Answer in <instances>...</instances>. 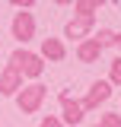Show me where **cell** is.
Returning <instances> with one entry per match:
<instances>
[{"instance_id": "1", "label": "cell", "mask_w": 121, "mask_h": 127, "mask_svg": "<svg viewBox=\"0 0 121 127\" xmlns=\"http://www.w3.org/2000/svg\"><path fill=\"white\" fill-rule=\"evenodd\" d=\"M6 67H13L22 79H38L45 73V61H42L35 51H26V48H16L13 54H10V64H6Z\"/></svg>"}, {"instance_id": "2", "label": "cell", "mask_w": 121, "mask_h": 127, "mask_svg": "<svg viewBox=\"0 0 121 127\" xmlns=\"http://www.w3.org/2000/svg\"><path fill=\"white\" fill-rule=\"evenodd\" d=\"M13 98H16V108L22 111V114H35V111L45 105V98H48V86H42V83H29V86H22Z\"/></svg>"}, {"instance_id": "3", "label": "cell", "mask_w": 121, "mask_h": 127, "mask_svg": "<svg viewBox=\"0 0 121 127\" xmlns=\"http://www.w3.org/2000/svg\"><path fill=\"white\" fill-rule=\"evenodd\" d=\"M10 32H13L16 41L26 48V41L35 38V16H32L29 10H19V13L13 16V22H10Z\"/></svg>"}, {"instance_id": "4", "label": "cell", "mask_w": 121, "mask_h": 127, "mask_svg": "<svg viewBox=\"0 0 121 127\" xmlns=\"http://www.w3.org/2000/svg\"><path fill=\"white\" fill-rule=\"evenodd\" d=\"M108 98H112V86H108V79H96V83L89 86V92L83 95L80 105H83V111H96L99 105H105Z\"/></svg>"}, {"instance_id": "5", "label": "cell", "mask_w": 121, "mask_h": 127, "mask_svg": "<svg viewBox=\"0 0 121 127\" xmlns=\"http://www.w3.org/2000/svg\"><path fill=\"white\" fill-rule=\"evenodd\" d=\"M38 57L45 64H60L64 57H67V48H64V41L60 38H42V48H38Z\"/></svg>"}, {"instance_id": "6", "label": "cell", "mask_w": 121, "mask_h": 127, "mask_svg": "<svg viewBox=\"0 0 121 127\" xmlns=\"http://www.w3.org/2000/svg\"><path fill=\"white\" fill-rule=\"evenodd\" d=\"M92 26H96V19H80V16H73L67 26H64V38H70V41H83V38H89L92 35Z\"/></svg>"}, {"instance_id": "7", "label": "cell", "mask_w": 121, "mask_h": 127, "mask_svg": "<svg viewBox=\"0 0 121 127\" xmlns=\"http://www.w3.org/2000/svg\"><path fill=\"white\" fill-rule=\"evenodd\" d=\"M83 118H86V111H83V105L76 102V98H67V102H60V124L73 127V124H83Z\"/></svg>"}, {"instance_id": "8", "label": "cell", "mask_w": 121, "mask_h": 127, "mask_svg": "<svg viewBox=\"0 0 121 127\" xmlns=\"http://www.w3.org/2000/svg\"><path fill=\"white\" fill-rule=\"evenodd\" d=\"M22 89V76L16 73L13 67H3L0 70V95H6V98H13L16 92Z\"/></svg>"}, {"instance_id": "9", "label": "cell", "mask_w": 121, "mask_h": 127, "mask_svg": "<svg viewBox=\"0 0 121 127\" xmlns=\"http://www.w3.org/2000/svg\"><path fill=\"white\" fill-rule=\"evenodd\" d=\"M99 54H102V48L96 45L92 38H83V41L76 45V61H80V64H96Z\"/></svg>"}, {"instance_id": "10", "label": "cell", "mask_w": 121, "mask_h": 127, "mask_svg": "<svg viewBox=\"0 0 121 127\" xmlns=\"http://www.w3.org/2000/svg\"><path fill=\"white\" fill-rule=\"evenodd\" d=\"M92 13H99V0H76L73 3V16H80V19H96Z\"/></svg>"}, {"instance_id": "11", "label": "cell", "mask_w": 121, "mask_h": 127, "mask_svg": "<svg viewBox=\"0 0 121 127\" xmlns=\"http://www.w3.org/2000/svg\"><path fill=\"white\" fill-rule=\"evenodd\" d=\"M115 35H118V32H112V29H99L96 35H89V38H92L99 48H108V45H115Z\"/></svg>"}, {"instance_id": "12", "label": "cell", "mask_w": 121, "mask_h": 127, "mask_svg": "<svg viewBox=\"0 0 121 127\" xmlns=\"http://www.w3.org/2000/svg\"><path fill=\"white\" fill-rule=\"evenodd\" d=\"M108 86H112V89L121 86V57H115V61L108 64Z\"/></svg>"}, {"instance_id": "13", "label": "cell", "mask_w": 121, "mask_h": 127, "mask_svg": "<svg viewBox=\"0 0 121 127\" xmlns=\"http://www.w3.org/2000/svg\"><path fill=\"white\" fill-rule=\"evenodd\" d=\"M96 127H121V114L118 111H105V114H99V124Z\"/></svg>"}, {"instance_id": "14", "label": "cell", "mask_w": 121, "mask_h": 127, "mask_svg": "<svg viewBox=\"0 0 121 127\" xmlns=\"http://www.w3.org/2000/svg\"><path fill=\"white\" fill-rule=\"evenodd\" d=\"M38 127H64V124H60L58 114H48V118H42V121H38Z\"/></svg>"}, {"instance_id": "15", "label": "cell", "mask_w": 121, "mask_h": 127, "mask_svg": "<svg viewBox=\"0 0 121 127\" xmlns=\"http://www.w3.org/2000/svg\"><path fill=\"white\" fill-rule=\"evenodd\" d=\"M115 45H118V51H121V32L115 35ZM118 57H121V54H118Z\"/></svg>"}, {"instance_id": "16", "label": "cell", "mask_w": 121, "mask_h": 127, "mask_svg": "<svg viewBox=\"0 0 121 127\" xmlns=\"http://www.w3.org/2000/svg\"><path fill=\"white\" fill-rule=\"evenodd\" d=\"M92 127H96V124H92Z\"/></svg>"}]
</instances>
